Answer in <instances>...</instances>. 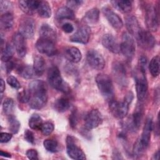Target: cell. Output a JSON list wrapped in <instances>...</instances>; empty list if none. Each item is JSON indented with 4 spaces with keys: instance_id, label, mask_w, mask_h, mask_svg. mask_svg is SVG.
<instances>
[{
    "instance_id": "obj_1",
    "label": "cell",
    "mask_w": 160,
    "mask_h": 160,
    "mask_svg": "<svg viewBox=\"0 0 160 160\" xmlns=\"http://www.w3.org/2000/svg\"><path fill=\"white\" fill-rule=\"evenodd\" d=\"M45 82L41 80H34L30 82L28 91L29 94V105L34 109H40L48 101V91Z\"/></svg>"
},
{
    "instance_id": "obj_2",
    "label": "cell",
    "mask_w": 160,
    "mask_h": 160,
    "mask_svg": "<svg viewBox=\"0 0 160 160\" xmlns=\"http://www.w3.org/2000/svg\"><path fill=\"white\" fill-rule=\"evenodd\" d=\"M96 82L103 98L109 102L114 99V88L111 78L104 74H99L96 77Z\"/></svg>"
},
{
    "instance_id": "obj_3",
    "label": "cell",
    "mask_w": 160,
    "mask_h": 160,
    "mask_svg": "<svg viewBox=\"0 0 160 160\" xmlns=\"http://www.w3.org/2000/svg\"><path fill=\"white\" fill-rule=\"evenodd\" d=\"M133 76L135 81L138 99L139 101H142L146 98L148 88L146 71L139 68H137L133 71Z\"/></svg>"
},
{
    "instance_id": "obj_4",
    "label": "cell",
    "mask_w": 160,
    "mask_h": 160,
    "mask_svg": "<svg viewBox=\"0 0 160 160\" xmlns=\"http://www.w3.org/2000/svg\"><path fill=\"white\" fill-rule=\"evenodd\" d=\"M48 81L50 86L54 89L63 92H68L69 88L61 76L60 71L56 66H52L48 72Z\"/></svg>"
},
{
    "instance_id": "obj_5",
    "label": "cell",
    "mask_w": 160,
    "mask_h": 160,
    "mask_svg": "<svg viewBox=\"0 0 160 160\" xmlns=\"http://www.w3.org/2000/svg\"><path fill=\"white\" fill-rule=\"evenodd\" d=\"M120 51L129 60H131L135 54L136 46L134 40L132 36L128 32H124L122 34L120 44Z\"/></svg>"
},
{
    "instance_id": "obj_6",
    "label": "cell",
    "mask_w": 160,
    "mask_h": 160,
    "mask_svg": "<svg viewBox=\"0 0 160 160\" xmlns=\"http://www.w3.org/2000/svg\"><path fill=\"white\" fill-rule=\"evenodd\" d=\"M131 102L124 99L122 102L112 100L109 101V109L113 116L118 119H122L126 116Z\"/></svg>"
},
{
    "instance_id": "obj_7",
    "label": "cell",
    "mask_w": 160,
    "mask_h": 160,
    "mask_svg": "<svg viewBox=\"0 0 160 160\" xmlns=\"http://www.w3.org/2000/svg\"><path fill=\"white\" fill-rule=\"evenodd\" d=\"M156 8L151 4H149L146 8L145 21L148 29L155 32L159 26L158 15Z\"/></svg>"
},
{
    "instance_id": "obj_8",
    "label": "cell",
    "mask_w": 160,
    "mask_h": 160,
    "mask_svg": "<svg viewBox=\"0 0 160 160\" xmlns=\"http://www.w3.org/2000/svg\"><path fill=\"white\" fill-rule=\"evenodd\" d=\"M66 151L68 156L73 159H86V155L82 149L76 145L74 138L68 136L66 138Z\"/></svg>"
},
{
    "instance_id": "obj_9",
    "label": "cell",
    "mask_w": 160,
    "mask_h": 160,
    "mask_svg": "<svg viewBox=\"0 0 160 160\" xmlns=\"http://www.w3.org/2000/svg\"><path fill=\"white\" fill-rule=\"evenodd\" d=\"M36 48L40 53L44 54L48 56L55 55L57 51L55 42L41 38L37 41Z\"/></svg>"
},
{
    "instance_id": "obj_10",
    "label": "cell",
    "mask_w": 160,
    "mask_h": 160,
    "mask_svg": "<svg viewBox=\"0 0 160 160\" xmlns=\"http://www.w3.org/2000/svg\"><path fill=\"white\" fill-rule=\"evenodd\" d=\"M19 33L26 39H31L33 37L35 31V22L33 19L25 17L22 18L19 23Z\"/></svg>"
},
{
    "instance_id": "obj_11",
    "label": "cell",
    "mask_w": 160,
    "mask_h": 160,
    "mask_svg": "<svg viewBox=\"0 0 160 160\" xmlns=\"http://www.w3.org/2000/svg\"><path fill=\"white\" fill-rule=\"evenodd\" d=\"M86 58L89 65L96 70H102L105 66V61L103 57L96 50L88 51Z\"/></svg>"
},
{
    "instance_id": "obj_12",
    "label": "cell",
    "mask_w": 160,
    "mask_h": 160,
    "mask_svg": "<svg viewBox=\"0 0 160 160\" xmlns=\"http://www.w3.org/2000/svg\"><path fill=\"white\" fill-rule=\"evenodd\" d=\"M136 39L138 44L147 50L151 49L156 44V40L151 32L142 29Z\"/></svg>"
},
{
    "instance_id": "obj_13",
    "label": "cell",
    "mask_w": 160,
    "mask_h": 160,
    "mask_svg": "<svg viewBox=\"0 0 160 160\" xmlns=\"http://www.w3.org/2000/svg\"><path fill=\"white\" fill-rule=\"evenodd\" d=\"M102 116L98 109L89 111L84 118V126L87 129L91 130L98 127L102 122Z\"/></svg>"
},
{
    "instance_id": "obj_14",
    "label": "cell",
    "mask_w": 160,
    "mask_h": 160,
    "mask_svg": "<svg viewBox=\"0 0 160 160\" xmlns=\"http://www.w3.org/2000/svg\"><path fill=\"white\" fill-rule=\"evenodd\" d=\"M152 129V121L151 118H148L145 122V124L143 128L142 132L141 134V138L138 139L140 144L146 149L149 146L150 139H151V133Z\"/></svg>"
},
{
    "instance_id": "obj_15",
    "label": "cell",
    "mask_w": 160,
    "mask_h": 160,
    "mask_svg": "<svg viewBox=\"0 0 160 160\" xmlns=\"http://www.w3.org/2000/svg\"><path fill=\"white\" fill-rule=\"evenodd\" d=\"M102 12L111 24V26L116 29H120L123 26V22L121 18L114 11L108 8H104Z\"/></svg>"
},
{
    "instance_id": "obj_16",
    "label": "cell",
    "mask_w": 160,
    "mask_h": 160,
    "mask_svg": "<svg viewBox=\"0 0 160 160\" xmlns=\"http://www.w3.org/2000/svg\"><path fill=\"white\" fill-rule=\"evenodd\" d=\"M90 37V30L86 26H82L79 28L77 31L73 34L69 38L73 42L81 44H86L89 41Z\"/></svg>"
},
{
    "instance_id": "obj_17",
    "label": "cell",
    "mask_w": 160,
    "mask_h": 160,
    "mask_svg": "<svg viewBox=\"0 0 160 160\" xmlns=\"http://www.w3.org/2000/svg\"><path fill=\"white\" fill-rule=\"evenodd\" d=\"M102 44L104 48L112 53L117 54L120 51V45L116 39L111 34H106L103 36Z\"/></svg>"
},
{
    "instance_id": "obj_18",
    "label": "cell",
    "mask_w": 160,
    "mask_h": 160,
    "mask_svg": "<svg viewBox=\"0 0 160 160\" xmlns=\"http://www.w3.org/2000/svg\"><path fill=\"white\" fill-rule=\"evenodd\" d=\"M25 39L26 38L19 32L14 34L12 37V41L18 56L21 58L24 57L26 54L27 48Z\"/></svg>"
},
{
    "instance_id": "obj_19",
    "label": "cell",
    "mask_w": 160,
    "mask_h": 160,
    "mask_svg": "<svg viewBox=\"0 0 160 160\" xmlns=\"http://www.w3.org/2000/svg\"><path fill=\"white\" fill-rule=\"evenodd\" d=\"M126 26L129 34L136 38L142 30L137 18L132 15H129L125 18Z\"/></svg>"
},
{
    "instance_id": "obj_20",
    "label": "cell",
    "mask_w": 160,
    "mask_h": 160,
    "mask_svg": "<svg viewBox=\"0 0 160 160\" xmlns=\"http://www.w3.org/2000/svg\"><path fill=\"white\" fill-rule=\"evenodd\" d=\"M112 72L118 82L122 84H126V72L124 65L119 62H114L112 64Z\"/></svg>"
},
{
    "instance_id": "obj_21",
    "label": "cell",
    "mask_w": 160,
    "mask_h": 160,
    "mask_svg": "<svg viewBox=\"0 0 160 160\" xmlns=\"http://www.w3.org/2000/svg\"><path fill=\"white\" fill-rule=\"evenodd\" d=\"M142 118V113L140 109L136 111L132 115L130 119L126 124V127L131 131H137L141 123V120Z\"/></svg>"
},
{
    "instance_id": "obj_22",
    "label": "cell",
    "mask_w": 160,
    "mask_h": 160,
    "mask_svg": "<svg viewBox=\"0 0 160 160\" xmlns=\"http://www.w3.org/2000/svg\"><path fill=\"white\" fill-rule=\"evenodd\" d=\"M65 58L72 62H78L82 58L81 51L76 47H68L64 49Z\"/></svg>"
},
{
    "instance_id": "obj_23",
    "label": "cell",
    "mask_w": 160,
    "mask_h": 160,
    "mask_svg": "<svg viewBox=\"0 0 160 160\" xmlns=\"http://www.w3.org/2000/svg\"><path fill=\"white\" fill-rule=\"evenodd\" d=\"M39 2V1L21 0L19 1V5L23 12L28 14H32L37 10Z\"/></svg>"
},
{
    "instance_id": "obj_24",
    "label": "cell",
    "mask_w": 160,
    "mask_h": 160,
    "mask_svg": "<svg viewBox=\"0 0 160 160\" xmlns=\"http://www.w3.org/2000/svg\"><path fill=\"white\" fill-rule=\"evenodd\" d=\"M40 38L51 40L55 42L56 39V33L55 31L48 24H43L39 31Z\"/></svg>"
},
{
    "instance_id": "obj_25",
    "label": "cell",
    "mask_w": 160,
    "mask_h": 160,
    "mask_svg": "<svg viewBox=\"0 0 160 160\" xmlns=\"http://www.w3.org/2000/svg\"><path fill=\"white\" fill-rule=\"evenodd\" d=\"M45 61L41 56L36 55L34 56L32 67L36 76H41L43 74L45 69Z\"/></svg>"
},
{
    "instance_id": "obj_26",
    "label": "cell",
    "mask_w": 160,
    "mask_h": 160,
    "mask_svg": "<svg viewBox=\"0 0 160 160\" xmlns=\"http://www.w3.org/2000/svg\"><path fill=\"white\" fill-rule=\"evenodd\" d=\"M14 20L12 13L6 12L1 15L0 19L1 28L4 31H9L13 26Z\"/></svg>"
},
{
    "instance_id": "obj_27",
    "label": "cell",
    "mask_w": 160,
    "mask_h": 160,
    "mask_svg": "<svg viewBox=\"0 0 160 160\" xmlns=\"http://www.w3.org/2000/svg\"><path fill=\"white\" fill-rule=\"evenodd\" d=\"M111 2L114 7L123 13H128L132 9V2L128 0H114Z\"/></svg>"
},
{
    "instance_id": "obj_28",
    "label": "cell",
    "mask_w": 160,
    "mask_h": 160,
    "mask_svg": "<svg viewBox=\"0 0 160 160\" xmlns=\"http://www.w3.org/2000/svg\"><path fill=\"white\" fill-rule=\"evenodd\" d=\"M56 18L59 20H61V19L72 20L74 19L75 15L73 11L71 8L68 7L63 6L58 9L56 14Z\"/></svg>"
},
{
    "instance_id": "obj_29",
    "label": "cell",
    "mask_w": 160,
    "mask_h": 160,
    "mask_svg": "<svg viewBox=\"0 0 160 160\" xmlns=\"http://www.w3.org/2000/svg\"><path fill=\"white\" fill-rule=\"evenodd\" d=\"M99 18V11L97 8H92L87 11L84 16V21L89 24H96Z\"/></svg>"
},
{
    "instance_id": "obj_30",
    "label": "cell",
    "mask_w": 160,
    "mask_h": 160,
    "mask_svg": "<svg viewBox=\"0 0 160 160\" xmlns=\"http://www.w3.org/2000/svg\"><path fill=\"white\" fill-rule=\"evenodd\" d=\"M36 11L42 18H48L51 16V7L47 1H39Z\"/></svg>"
},
{
    "instance_id": "obj_31",
    "label": "cell",
    "mask_w": 160,
    "mask_h": 160,
    "mask_svg": "<svg viewBox=\"0 0 160 160\" xmlns=\"http://www.w3.org/2000/svg\"><path fill=\"white\" fill-rule=\"evenodd\" d=\"M19 74L25 79H31L36 75L33 69V67L29 65L20 66L18 68Z\"/></svg>"
},
{
    "instance_id": "obj_32",
    "label": "cell",
    "mask_w": 160,
    "mask_h": 160,
    "mask_svg": "<svg viewBox=\"0 0 160 160\" xmlns=\"http://www.w3.org/2000/svg\"><path fill=\"white\" fill-rule=\"evenodd\" d=\"M54 107L56 111L59 112H63L67 111L70 107L69 101L65 98L58 99L54 104Z\"/></svg>"
},
{
    "instance_id": "obj_33",
    "label": "cell",
    "mask_w": 160,
    "mask_h": 160,
    "mask_svg": "<svg viewBox=\"0 0 160 160\" xmlns=\"http://www.w3.org/2000/svg\"><path fill=\"white\" fill-rule=\"evenodd\" d=\"M14 51L12 46L9 43L6 44L4 48H2L1 50V61L3 62H8L11 61L14 55Z\"/></svg>"
},
{
    "instance_id": "obj_34",
    "label": "cell",
    "mask_w": 160,
    "mask_h": 160,
    "mask_svg": "<svg viewBox=\"0 0 160 160\" xmlns=\"http://www.w3.org/2000/svg\"><path fill=\"white\" fill-rule=\"evenodd\" d=\"M159 65H160V62H159V56H156L152 58V59L151 60V62L149 66V71L152 76L156 77L159 74V69H160Z\"/></svg>"
},
{
    "instance_id": "obj_35",
    "label": "cell",
    "mask_w": 160,
    "mask_h": 160,
    "mask_svg": "<svg viewBox=\"0 0 160 160\" xmlns=\"http://www.w3.org/2000/svg\"><path fill=\"white\" fill-rule=\"evenodd\" d=\"M42 123V118L37 114H32L29 120V127L34 130H40Z\"/></svg>"
},
{
    "instance_id": "obj_36",
    "label": "cell",
    "mask_w": 160,
    "mask_h": 160,
    "mask_svg": "<svg viewBox=\"0 0 160 160\" xmlns=\"http://www.w3.org/2000/svg\"><path fill=\"white\" fill-rule=\"evenodd\" d=\"M9 129L12 134H16L20 128V122L19 121L12 115H9L8 118Z\"/></svg>"
},
{
    "instance_id": "obj_37",
    "label": "cell",
    "mask_w": 160,
    "mask_h": 160,
    "mask_svg": "<svg viewBox=\"0 0 160 160\" xmlns=\"http://www.w3.org/2000/svg\"><path fill=\"white\" fill-rule=\"evenodd\" d=\"M43 145L45 149L51 152H55L58 149V142L52 139H48L44 141Z\"/></svg>"
},
{
    "instance_id": "obj_38",
    "label": "cell",
    "mask_w": 160,
    "mask_h": 160,
    "mask_svg": "<svg viewBox=\"0 0 160 160\" xmlns=\"http://www.w3.org/2000/svg\"><path fill=\"white\" fill-rule=\"evenodd\" d=\"M2 109L6 115H11L14 109V101L11 98H6L2 104Z\"/></svg>"
},
{
    "instance_id": "obj_39",
    "label": "cell",
    "mask_w": 160,
    "mask_h": 160,
    "mask_svg": "<svg viewBox=\"0 0 160 160\" xmlns=\"http://www.w3.org/2000/svg\"><path fill=\"white\" fill-rule=\"evenodd\" d=\"M54 128V124L51 122L48 121L42 123L40 130L44 136H48L52 133Z\"/></svg>"
},
{
    "instance_id": "obj_40",
    "label": "cell",
    "mask_w": 160,
    "mask_h": 160,
    "mask_svg": "<svg viewBox=\"0 0 160 160\" xmlns=\"http://www.w3.org/2000/svg\"><path fill=\"white\" fill-rule=\"evenodd\" d=\"M12 9V3L8 1H0V9L1 12H10Z\"/></svg>"
},
{
    "instance_id": "obj_41",
    "label": "cell",
    "mask_w": 160,
    "mask_h": 160,
    "mask_svg": "<svg viewBox=\"0 0 160 160\" xmlns=\"http://www.w3.org/2000/svg\"><path fill=\"white\" fill-rule=\"evenodd\" d=\"M7 82L9 86L14 89H19L21 88V84L16 78L13 76H9L7 78Z\"/></svg>"
},
{
    "instance_id": "obj_42",
    "label": "cell",
    "mask_w": 160,
    "mask_h": 160,
    "mask_svg": "<svg viewBox=\"0 0 160 160\" xmlns=\"http://www.w3.org/2000/svg\"><path fill=\"white\" fill-rule=\"evenodd\" d=\"M18 99L19 102L22 103H26L29 102V94L28 90H23L18 93Z\"/></svg>"
},
{
    "instance_id": "obj_43",
    "label": "cell",
    "mask_w": 160,
    "mask_h": 160,
    "mask_svg": "<svg viewBox=\"0 0 160 160\" xmlns=\"http://www.w3.org/2000/svg\"><path fill=\"white\" fill-rule=\"evenodd\" d=\"M26 156L28 157V159H31V160H37L38 159V154L36 150L33 149H28L26 151Z\"/></svg>"
},
{
    "instance_id": "obj_44",
    "label": "cell",
    "mask_w": 160,
    "mask_h": 160,
    "mask_svg": "<svg viewBox=\"0 0 160 160\" xmlns=\"http://www.w3.org/2000/svg\"><path fill=\"white\" fill-rule=\"evenodd\" d=\"M24 139L26 141L30 143L34 142V136L33 132L28 129H26L24 132Z\"/></svg>"
},
{
    "instance_id": "obj_45",
    "label": "cell",
    "mask_w": 160,
    "mask_h": 160,
    "mask_svg": "<svg viewBox=\"0 0 160 160\" xmlns=\"http://www.w3.org/2000/svg\"><path fill=\"white\" fill-rule=\"evenodd\" d=\"M69 122H70V124L71 126L74 128L76 126L77 124V122H78V114H77V111L74 110L70 117H69Z\"/></svg>"
},
{
    "instance_id": "obj_46",
    "label": "cell",
    "mask_w": 160,
    "mask_h": 160,
    "mask_svg": "<svg viewBox=\"0 0 160 160\" xmlns=\"http://www.w3.org/2000/svg\"><path fill=\"white\" fill-rule=\"evenodd\" d=\"M12 138V134L8 132H1L0 134V141L1 143H5L9 142Z\"/></svg>"
},
{
    "instance_id": "obj_47",
    "label": "cell",
    "mask_w": 160,
    "mask_h": 160,
    "mask_svg": "<svg viewBox=\"0 0 160 160\" xmlns=\"http://www.w3.org/2000/svg\"><path fill=\"white\" fill-rule=\"evenodd\" d=\"M62 29L66 33H71L73 31L74 27L72 24L69 22H66L62 26Z\"/></svg>"
},
{
    "instance_id": "obj_48",
    "label": "cell",
    "mask_w": 160,
    "mask_h": 160,
    "mask_svg": "<svg viewBox=\"0 0 160 160\" xmlns=\"http://www.w3.org/2000/svg\"><path fill=\"white\" fill-rule=\"evenodd\" d=\"M147 58L145 56H141L139 58V68L141 69L143 71H146V65H147Z\"/></svg>"
},
{
    "instance_id": "obj_49",
    "label": "cell",
    "mask_w": 160,
    "mask_h": 160,
    "mask_svg": "<svg viewBox=\"0 0 160 160\" xmlns=\"http://www.w3.org/2000/svg\"><path fill=\"white\" fill-rule=\"evenodd\" d=\"M83 3L82 1L79 0H72L67 1V4L71 7H77L81 6Z\"/></svg>"
},
{
    "instance_id": "obj_50",
    "label": "cell",
    "mask_w": 160,
    "mask_h": 160,
    "mask_svg": "<svg viewBox=\"0 0 160 160\" xmlns=\"http://www.w3.org/2000/svg\"><path fill=\"white\" fill-rule=\"evenodd\" d=\"M14 64L12 61H9L6 62V69L7 72H10L12 71V69L14 68Z\"/></svg>"
},
{
    "instance_id": "obj_51",
    "label": "cell",
    "mask_w": 160,
    "mask_h": 160,
    "mask_svg": "<svg viewBox=\"0 0 160 160\" xmlns=\"http://www.w3.org/2000/svg\"><path fill=\"white\" fill-rule=\"evenodd\" d=\"M5 89V82L2 79H1V92L2 93Z\"/></svg>"
},
{
    "instance_id": "obj_52",
    "label": "cell",
    "mask_w": 160,
    "mask_h": 160,
    "mask_svg": "<svg viewBox=\"0 0 160 160\" xmlns=\"http://www.w3.org/2000/svg\"><path fill=\"white\" fill-rule=\"evenodd\" d=\"M1 156L6 158H11V154L9 153H8L7 152H4L3 151H1Z\"/></svg>"
},
{
    "instance_id": "obj_53",
    "label": "cell",
    "mask_w": 160,
    "mask_h": 160,
    "mask_svg": "<svg viewBox=\"0 0 160 160\" xmlns=\"http://www.w3.org/2000/svg\"><path fill=\"white\" fill-rule=\"evenodd\" d=\"M158 158H159V151H158V152H157L156 154H154L153 159H158Z\"/></svg>"
}]
</instances>
